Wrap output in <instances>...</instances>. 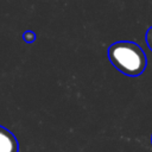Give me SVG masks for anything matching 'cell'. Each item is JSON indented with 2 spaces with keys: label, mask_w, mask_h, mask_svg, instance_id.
Masks as SVG:
<instances>
[{
  "label": "cell",
  "mask_w": 152,
  "mask_h": 152,
  "mask_svg": "<svg viewBox=\"0 0 152 152\" xmlns=\"http://www.w3.org/2000/svg\"><path fill=\"white\" fill-rule=\"evenodd\" d=\"M108 58L121 74L135 77L141 75L147 65V59L140 45L131 40H119L108 48Z\"/></svg>",
  "instance_id": "obj_1"
},
{
  "label": "cell",
  "mask_w": 152,
  "mask_h": 152,
  "mask_svg": "<svg viewBox=\"0 0 152 152\" xmlns=\"http://www.w3.org/2000/svg\"><path fill=\"white\" fill-rule=\"evenodd\" d=\"M0 152H19V142L15 135L0 125Z\"/></svg>",
  "instance_id": "obj_2"
},
{
  "label": "cell",
  "mask_w": 152,
  "mask_h": 152,
  "mask_svg": "<svg viewBox=\"0 0 152 152\" xmlns=\"http://www.w3.org/2000/svg\"><path fill=\"white\" fill-rule=\"evenodd\" d=\"M23 39L26 42V43H28V44H31V43H33L34 40H36V33L33 32V31H25L24 33H23Z\"/></svg>",
  "instance_id": "obj_3"
},
{
  "label": "cell",
  "mask_w": 152,
  "mask_h": 152,
  "mask_svg": "<svg viewBox=\"0 0 152 152\" xmlns=\"http://www.w3.org/2000/svg\"><path fill=\"white\" fill-rule=\"evenodd\" d=\"M145 42H146L148 49L152 51V26H151V27L146 31V33H145Z\"/></svg>",
  "instance_id": "obj_4"
},
{
  "label": "cell",
  "mask_w": 152,
  "mask_h": 152,
  "mask_svg": "<svg viewBox=\"0 0 152 152\" xmlns=\"http://www.w3.org/2000/svg\"><path fill=\"white\" fill-rule=\"evenodd\" d=\"M151 142H152V137H151Z\"/></svg>",
  "instance_id": "obj_5"
}]
</instances>
